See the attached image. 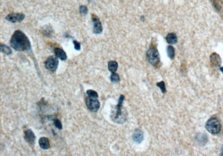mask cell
<instances>
[{"label": "cell", "mask_w": 223, "mask_h": 156, "mask_svg": "<svg viewBox=\"0 0 223 156\" xmlns=\"http://www.w3.org/2000/svg\"><path fill=\"white\" fill-rule=\"evenodd\" d=\"M10 45L17 51H26L31 49V43L27 36L20 30H16L10 39Z\"/></svg>", "instance_id": "1"}, {"label": "cell", "mask_w": 223, "mask_h": 156, "mask_svg": "<svg viewBox=\"0 0 223 156\" xmlns=\"http://www.w3.org/2000/svg\"><path fill=\"white\" fill-rule=\"evenodd\" d=\"M125 97L121 95L118 100V104L112 108L111 112V119L116 123L123 124L127 119V113L126 109L123 106V103Z\"/></svg>", "instance_id": "2"}, {"label": "cell", "mask_w": 223, "mask_h": 156, "mask_svg": "<svg viewBox=\"0 0 223 156\" xmlns=\"http://www.w3.org/2000/svg\"><path fill=\"white\" fill-rule=\"evenodd\" d=\"M206 128L209 133L217 134L221 130V125L216 118H212L206 122Z\"/></svg>", "instance_id": "3"}, {"label": "cell", "mask_w": 223, "mask_h": 156, "mask_svg": "<svg viewBox=\"0 0 223 156\" xmlns=\"http://www.w3.org/2000/svg\"><path fill=\"white\" fill-rule=\"evenodd\" d=\"M147 58L149 63L156 67L160 63V57L157 50L154 48H151L147 52Z\"/></svg>", "instance_id": "4"}, {"label": "cell", "mask_w": 223, "mask_h": 156, "mask_svg": "<svg viewBox=\"0 0 223 156\" xmlns=\"http://www.w3.org/2000/svg\"><path fill=\"white\" fill-rule=\"evenodd\" d=\"M98 98L94 96H88L86 98V103L89 110L93 112H97L100 108V103L98 99Z\"/></svg>", "instance_id": "5"}, {"label": "cell", "mask_w": 223, "mask_h": 156, "mask_svg": "<svg viewBox=\"0 0 223 156\" xmlns=\"http://www.w3.org/2000/svg\"><path fill=\"white\" fill-rule=\"evenodd\" d=\"M58 64V59L57 57L55 56H50L48 57L45 62V66L46 69L52 72H55L57 70Z\"/></svg>", "instance_id": "6"}, {"label": "cell", "mask_w": 223, "mask_h": 156, "mask_svg": "<svg viewBox=\"0 0 223 156\" xmlns=\"http://www.w3.org/2000/svg\"><path fill=\"white\" fill-rule=\"evenodd\" d=\"M92 20L93 22V32L96 34H101L103 31L102 25L99 18L94 14L92 15Z\"/></svg>", "instance_id": "7"}, {"label": "cell", "mask_w": 223, "mask_h": 156, "mask_svg": "<svg viewBox=\"0 0 223 156\" xmlns=\"http://www.w3.org/2000/svg\"><path fill=\"white\" fill-rule=\"evenodd\" d=\"M25 18V15L23 14H10L6 17V19L12 23L21 22Z\"/></svg>", "instance_id": "8"}, {"label": "cell", "mask_w": 223, "mask_h": 156, "mask_svg": "<svg viewBox=\"0 0 223 156\" xmlns=\"http://www.w3.org/2000/svg\"><path fill=\"white\" fill-rule=\"evenodd\" d=\"M24 138L25 140L31 146H33L34 145L36 137H35L34 133H33V132L31 130L28 129L25 130L24 133Z\"/></svg>", "instance_id": "9"}, {"label": "cell", "mask_w": 223, "mask_h": 156, "mask_svg": "<svg viewBox=\"0 0 223 156\" xmlns=\"http://www.w3.org/2000/svg\"><path fill=\"white\" fill-rule=\"evenodd\" d=\"M210 62L212 66L215 67H220L222 63V60L220 56L217 53H214L210 56Z\"/></svg>", "instance_id": "10"}, {"label": "cell", "mask_w": 223, "mask_h": 156, "mask_svg": "<svg viewBox=\"0 0 223 156\" xmlns=\"http://www.w3.org/2000/svg\"><path fill=\"white\" fill-rule=\"evenodd\" d=\"M133 139L137 143H141L143 140V134L141 130L136 129L133 134Z\"/></svg>", "instance_id": "11"}, {"label": "cell", "mask_w": 223, "mask_h": 156, "mask_svg": "<svg viewBox=\"0 0 223 156\" xmlns=\"http://www.w3.org/2000/svg\"><path fill=\"white\" fill-rule=\"evenodd\" d=\"M54 53L56 57H57V58L60 59L62 61H65L67 59V56L66 53L63 49L60 48H55L54 50Z\"/></svg>", "instance_id": "12"}, {"label": "cell", "mask_w": 223, "mask_h": 156, "mask_svg": "<svg viewBox=\"0 0 223 156\" xmlns=\"http://www.w3.org/2000/svg\"><path fill=\"white\" fill-rule=\"evenodd\" d=\"M39 143L40 147L43 150H48L50 147L49 139L46 137H42L39 139Z\"/></svg>", "instance_id": "13"}, {"label": "cell", "mask_w": 223, "mask_h": 156, "mask_svg": "<svg viewBox=\"0 0 223 156\" xmlns=\"http://www.w3.org/2000/svg\"><path fill=\"white\" fill-rule=\"evenodd\" d=\"M166 41L168 43L171 44H175L177 42V37L176 34L171 33L168 34L166 36Z\"/></svg>", "instance_id": "14"}, {"label": "cell", "mask_w": 223, "mask_h": 156, "mask_svg": "<svg viewBox=\"0 0 223 156\" xmlns=\"http://www.w3.org/2000/svg\"><path fill=\"white\" fill-rule=\"evenodd\" d=\"M108 67L109 71L111 73H115L118 69V63L117 62L114 61H112L109 62Z\"/></svg>", "instance_id": "15"}, {"label": "cell", "mask_w": 223, "mask_h": 156, "mask_svg": "<svg viewBox=\"0 0 223 156\" xmlns=\"http://www.w3.org/2000/svg\"><path fill=\"white\" fill-rule=\"evenodd\" d=\"M167 55H168L169 58L171 59H174V57H175V48L173 46H168L167 48Z\"/></svg>", "instance_id": "16"}, {"label": "cell", "mask_w": 223, "mask_h": 156, "mask_svg": "<svg viewBox=\"0 0 223 156\" xmlns=\"http://www.w3.org/2000/svg\"><path fill=\"white\" fill-rule=\"evenodd\" d=\"M1 51L3 53L5 54L6 55H10L12 53L11 50V49L8 46L6 45H2L1 44Z\"/></svg>", "instance_id": "17"}, {"label": "cell", "mask_w": 223, "mask_h": 156, "mask_svg": "<svg viewBox=\"0 0 223 156\" xmlns=\"http://www.w3.org/2000/svg\"><path fill=\"white\" fill-rule=\"evenodd\" d=\"M197 141L198 142H199L200 144H203V143H206V142H207V137L206 136L204 135V134H199L197 135V139H196Z\"/></svg>", "instance_id": "18"}, {"label": "cell", "mask_w": 223, "mask_h": 156, "mask_svg": "<svg viewBox=\"0 0 223 156\" xmlns=\"http://www.w3.org/2000/svg\"><path fill=\"white\" fill-rule=\"evenodd\" d=\"M110 80L113 83H118L120 81V77L117 73H112L110 76Z\"/></svg>", "instance_id": "19"}, {"label": "cell", "mask_w": 223, "mask_h": 156, "mask_svg": "<svg viewBox=\"0 0 223 156\" xmlns=\"http://www.w3.org/2000/svg\"><path fill=\"white\" fill-rule=\"evenodd\" d=\"M156 85H157V86H158L160 88L162 93H166V87H165V82L164 81H161L160 82L157 83Z\"/></svg>", "instance_id": "20"}, {"label": "cell", "mask_w": 223, "mask_h": 156, "mask_svg": "<svg viewBox=\"0 0 223 156\" xmlns=\"http://www.w3.org/2000/svg\"><path fill=\"white\" fill-rule=\"evenodd\" d=\"M54 125L55 126V127L57 128V129L61 130L62 129V124L61 123V121H60L59 119H55L54 121Z\"/></svg>", "instance_id": "21"}, {"label": "cell", "mask_w": 223, "mask_h": 156, "mask_svg": "<svg viewBox=\"0 0 223 156\" xmlns=\"http://www.w3.org/2000/svg\"><path fill=\"white\" fill-rule=\"evenodd\" d=\"M79 11H80V14L81 15H86L87 14L88 10L87 7L86 6H80L79 7Z\"/></svg>", "instance_id": "22"}, {"label": "cell", "mask_w": 223, "mask_h": 156, "mask_svg": "<svg viewBox=\"0 0 223 156\" xmlns=\"http://www.w3.org/2000/svg\"><path fill=\"white\" fill-rule=\"evenodd\" d=\"M86 94L88 95V96H94V97H97L98 98V93L94 91V90H89L86 91Z\"/></svg>", "instance_id": "23"}, {"label": "cell", "mask_w": 223, "mask_h": 156, "mask_svg": "<svg viewBox=\"0 0 223 156\" xmlns=\"http://www.w3.org/2000/svg\"><path fill=\"white\" fill-rule=\"evenodd\" d=\"M73 43L74 44V48L77 51H80L81 46H80V43H79L77 41H73Z\"/></svg>", "instance_id": "24"}, {"label": "cell", "mask_w": 223, "mask_h": 156, "mask_svg": "<svg viewBox=\"0 0 223 156\" xmlns=\"http://www.w3.org/2000/svg\"><path fill=\"white\" fill-rule=\"evenodd\" d=\"M221 155L223 156V147H222V154H221Z\"/></svg>", "instance_id": "25"}, {"label": "cell", "mask_w": 223, "mask_h": 156, "mask_svg": "<svg viewBox=\"0 0 223 156\" xmlns=\"http://www.w3.org/2000/svg\"><path fill=\"white\" fill-rule=\"evenodd\" d=\"M220 71H221L223 72V67H221V68H220Z\"/></svg>", "instance_id": "26"}]
</instances>
